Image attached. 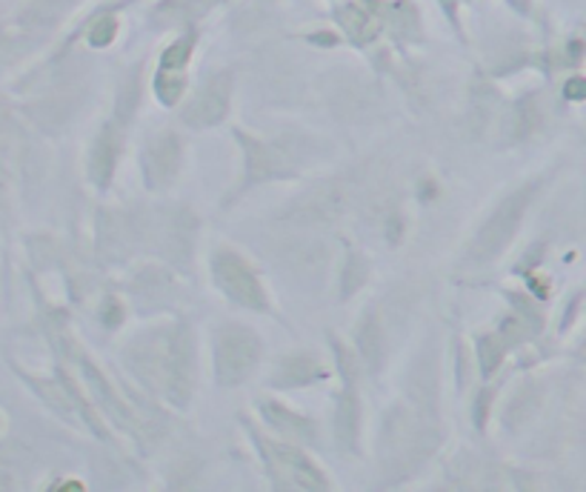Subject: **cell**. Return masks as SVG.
<instances>
[{
    "instance_id": "1",
    "label": "cell",
    "mask_w": 586,
    "mask_h": 492,
    "mask_svg": "<svg viewBox=\"0 0 586 492\" xmlns=\"http://www.w3.org/2000/svg\"><path fill=\"white\" fill-rule=\"evenodd\" d=\"M126 355H129L132 369L149 387L160 389L175 404H187L189 369H192V347H189L187 329L169 326V329L140 335Z\"/></svg>"
},
{
    "instance_id": "2",
    "label": "cell",
    "mask_w": 586,
    "mask_h": 492,
    "mask_svg": "<svg viewBox=\"0 0 586 492\" xmlns=\"http://www.w3.org/2000/svg\"><path fill=\"white\" fill-rule=\"evenodd\" d=\"M261 358V344L247 326L229 324L214 341V373L223 387H238L252 375Z\"/></svg>"
},
{
    "instance_id": "3",
    "label": "cell",
    "mask_w": 586,
    "mask_h": 492,
    "mask_svg": "<svg viewBox=\"0 0 586 492\" xmlns=\"http://www.w3.org/2000/svg\"><path fill=\"white\" fill-rule=\"evenodd\" d=\"M526 195H530V189L512 192L510 198L492 212L490 221L483 223L475 243H472V258H475V261H490V258H495L498 252L506 250V243L512 241L517 223L524 218Z\"/></svg>"
},
{
    "instance_id": "4",
    "label": "cell",
    "mask_w": 586,
    "mask_h": 492,
    "mask_svg": "<svg viewBox=\"0 0 586 492\" xmlns=\"http://www.w3.org/2000/svg\"><path fill=\"white\" fill-rule=\"evenodd\" d=\"M214 281L227 292L234 304L249 306V310H266V295L261 290V281L255 278L252 266L241 255L223 250L212 261Z\"/></svg>"
},
{
    "instance_id": "5",
    "label": "cell",
    "mask_w": 586,
    "mask_h": 492,
    "mask_svg": "<svg viewBox=\"0 0 586 492\" xmlns=\"http://www.w3.org/2000/svg\"><path fill=\"white\" fill-rule=\"evenodd\" d=\"M266 452H270L275 470L286 475V486H295V490H326L324 475H321V470L312 464L304 452L278 444H270Z\"/></svg>"
},
{
    "instance_id": "6",
    "label": "cell",
    "mask_w": 586,
    "mask_h": 492,
    "mask_svg": "<svg viewBox=\"0 0 586 492\" xmlns=\"http://www.w3.org/2000/svg\"><path fill=\"white\" fill-rule=\"evenodd\" d=\"M229 106V75L212 77L203 90L195 95L192 104L184 112V121L192 126H212L227 115Z\"/></svg>"
},
{
    "instance_id": "7",
    "label": "cell",
    "mask_w": 586,
    "mask_h": 492,
    "mask_svg": "<svg viewBox=\"0 0 586 492\" xmlns=\"http://www.w3.org/2000/svg\"><path fill=\"white\" fill-rule=\"evenodd\" d=\"M180 167V140L175 135H158L146 149V175L153 187H166Z\"/></svg>"
},
{
    "instance_id": "8",
    "label": "cell",
    "mask_w": 586,
    "mask_h": 492,
    "mask_svg": "<svg viewBox=\"0 0 586 492\" xmlns=\"http://www.w3.org/2000/svg\"><path fill=\"white\" fill-rule=\"evenodd\" d=\"M263 418L270 421V427H275L283 436L295 438V441H310V438L315 436L312 421H306V418L297 416V412H290V409L281 407V404H263Z\"/></svg>"
},
{
    "instance_id": "9",
    "label": "cell",
    "mask_w": 586,
    "mask_h": 492,
    "mask_svg": "<svg viewBox=\"0 0 586 492\" xmlns=\"http://www.w3.org/2000/svg\"><path fill=\"white\" fill-rule=\"evenodd\" d=\"M117 158V135L112 126H106L101 138H97L95 149H92V178L97 187H106L112 180V169H115Z\"/></svg>"
},
{
    "instance_id": "10",
    "label": "cell",
    "mask_w": 586,
    "mask_h": 492,
    "mask_svg": "<svg viewBox=\"0 0 586 492\" xmlns=\"http://www.w3.org/2000/svg\"><path fill=\"white\" fill-rule=\"evenodd\" d=\"M338 18L355 41H369V38L378 32V18H375L360 0H349V3H344V7L338 9Z\"/></svg>"
},
{
    "instance_id": "11",
    "label": "cell",
    "mask_w": 586,
    "mask_h": 492,
    "mask_svg": "<svg viewBox=\"0 0 586 492\" xmlns=\"http://www.w3.org/2000/svg\"><path fill=\"white\" fill-rule=\"evenodd\" d=\"M324 369L317 367L310 355H292V358H283L281 367L275 373V384L281 387H301V384H310L312 378H321Z\"/></svg>"
},
{
    "instance_id": "12",
    "label": "cell",
    "mask_w": 586,
    "mask_h": 492,
    "mask_svg": "<svg viewBox=\"0 0 586 492\" xmlns=\"http://www.w3.org/2000/svg\"><path fill=\"white\" fill-rule=\"evenodd\" d=\"M241 140H243V146H247L249 175H252V180L272 178V175H278V172H283V169H286L272 146L261 144V140H252V138H241Z\"/></svg>"
},
{
    "instance_id": "13",
    "label": "cell",
    "mask_w": 586,
    "mask_h": 492,
    "mask_svg": "<svg viewBox=\"0 0 586 492\" xmlns=\"http://www.w3.org/2000/svg\"><path fill=\"white\" fill-rule=\"evenodd\" d=\"M358 347L364 360L369 364V369L378 373V367L384 364V333H380V324L375 321V315H366V321L360 324Z\"/></svg>"
},
{
    "instance_id": "14",
    "label": "cell",
    "mask_w": 586,
    "mask_h": 492,
    "mask_svg": "<svg viewBox=\"0 0 586 492\" xmlns=\"http://www.w3.org/2000/svg\"><path fill=\"white\" fill-rule=\"evenodd\" d=\"M358 421H360L358 396H355L352 389H346L338 404V438L346 450H352V447L358 444Z\"/></svg>"
},
{
    "instance_id": "15",
    "label": "cell",
    "mask_w": 586,
    "mask_h": 492,
    "mask_svg": "<svg viewBox=\"0 0 586 492\" xmlns=\"http://www.w3.org/2000/svg\"><path fill=\"white\" fill-rule=\"evenodd\" d=\"M155 90H158V97L164 101V104H175L180 97V90H184V81H180L178 75H175L172 70H164L158 75V84H155Z\"/></svg>"
},
{
    "instance_id": "16",
    "label": "cell",
    "mask_w": 586,
    "mask_h": 492,
    "mask_svg": "<svg viewBox=\"0 0 586 492\" xmlns=\"http://www.w3.org/2000/svg\"><path fill=\"white\" fill-rule=\"evenodd\" d=\"M364 281H366V261L360 255H349V264H346V272H344L346 295H352L358 286H364Z\"/></svg>"
},
{
    "instance_id": "17",
    "label": "cell",
    "mask_w": 586,
    "mask_h": 492,
    "mask_svg": "<svg viewBox=\"0 0 586 492\" xmlns=\"http://www.w3.org/2000/svg\"><path fill=\"white\" fill-rule=\"evenodd\" d=\"M501 364V344H498V338H483L481 341V367L483 373L492 375L495 373V367Z\"/></svg>"
},
{
    "instance_id": "18",
    "label": "cell",
    "mask_w": 586,
    "mask_h": 492,
    "mask_svg": "<svg viewBox=\"0 0 586 492\" xmlns=\"http://www.w3.org/2000/svg\"><path fill=\"white\" fill-rule=\"evenodd\" d=\"M535 404H538V396H535L532 389H524L521 396H515V401H512V407H510V412H506V418H510L512 412H517V423L526 421V418H530L532 412H535Z\"/></svg>"
},
{
    "instance_id": "19",
    "label": "cell",
    "mask_w": 586,
    "mask_h": 492,
    "mask_svg": "<svg viewBox=\"0 0 586 492\" xmlns=\"http://www.w3.org/2000/svg\"><path fill=\"white\" fill-rule=\"evenodd\" d=\"M189 55H192V41H178L164 55V66L166 70H180L189 61Z\"/></svg>"
},
{
    "instance_id": "20",
    "label": "cell",
    "mask_w": 586,
    "mask_h": 492,
    "mask_svg": "<svg viewBox=\"0 0 586 492\" xmlns=\"http://www.w3.org/2000/svg\"><path fill=\"white\" fill-rule=\"evenodd\" d=\"M115 32H117L115 18H104V21H97L95 29L90 32V41L95 43V46H106V43H112Z\"/></svg>"
},
{
    "instance_id": "21",
    "label": "cell",
    "mask_w": 586,
    "mask_h": 492,
    "mask_svg": "<svg viewBox=\"0 0 586 492\" xmlns=\"http://www.w3.org/2000/svg\"><path fill=\"white\" fill-rule=\"evenodd\" d=\"M121 321H124V306L117 304L115 299H106V304H104V324L106 326H117Z\"/></svg>"
},
{
    "instance_id": "22",
    "label": "cell",
    "mask_w": 586,
    "mask_h": 492,
    "mask_svg": "<svg viewBox=\"0 0 586 492\" xmlns=\"http://www.w3.org/2000/svg\"><path fill=\"white\" fill-rule=\"evenodd\" d=\"M566 97H573V101H580V97H584V81H580V77L569 81V86H566Z\"/></svg>"
},
{
    "instance_id": "23",
    "label": "cell",
    "mask_w": 586,
    "mask_h": 492,
    "mask_svg": "<svg viewBox=\"0 0 586 492\" xmlns=\"http://www.w3.org/2000/svg\"><path fill=\"white\" fill-rule=\"evenodd\" d=\"M7 55H9V41L3 35H0V61H3Z\"/></svg>"
}]
</instances>
